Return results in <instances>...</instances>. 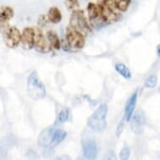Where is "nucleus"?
<instances>
[{
    "instance_id": "nucleus-2",
    "label": "nucleus",
    "mask_w": 160,
    "mask_h": 160,
    "mask_svg": "<svg viewBox=\"0 0 160 160\" xmlns=\"http://www.w3.org/2000/svg\"><path fill=\"white\" fill-rule=\"evenodd\" d=\"M108 108L106 104H102L87 119V125L94 131L102 132L107 127V116Z\"/></svg>"
},
{
    "instance_id": "nucleus-6",
    "label": "nucleus",
    "mask_w": 160,
    "mask_h": 160,
    "mask_svg": "<svg viewBox=\"0 0 160 160\" xmlns=\"http://www.w3.org/2000/svg\"><path fill=\"white\" fill-rule=\"evenodd\" d=\"M3 41L10 49L18 47L21 42V32L17 27H8L3 33Z\"/></svg>"
},
{
    "instance_id": "nucleus-18",
    "label": "nucleus",
    "mask_w": 160,
    "mask_h": 160,
    "mask_svg": "<svg viewBox=\"0 0 160 160\" xmlns=\"http://www.w3.org/2000/svg\"><path fill=\"white\" fill-rule=\"evenodd\" d=\"M65 5L70 11H75L80 8L79 0H65Z\"/></svg>"
},
{
    "instance_id": "nucleus-7",
    "label": "nucleus",
    "mask_w": 160,
    "mask_h": 160,
    "mask_svg": "<svg viewBox=\"0 0 160 160\" xmlns=\"http://www.w3.org/2000/svg\"><path fill=\"white\" fill-rule=\"evenodd\" d=\"M82 147L83 154L88 159H94L98 153V147L94 139L87 137H83L82 139Z\"/></svg>"
},
{
    "instance_id": "nucleus-3",
    "label": "nucleus",
    "mask_w": 160,
    "mask_h": 160,
    "mask_svg": "<svg viewBox=\"0 0 160 160\" xmlns=\"http://www.w3.org/2000/svg\"><path fill=\"white\" fill-rule=\"evenodd\" d=\"M27 91L29 97L34 100L42 99L46 95L45 86L39 79L36 71H32L28 77Z\"/></svg>"
},
{
    "instance_id": "nucleus-9",
    "label": "nucleus",
    "mask_w": 160,
    "mask_h": 160,
    "mask_svg": "<svg viewBox=\"0 0 160 160\" xmlns=\"http://www.w3.org/2000/svg\"><path fill=\"white\" fill-rule=\"evenodd\" d=\"M130 122H131L132 131L137 135L142 134L144 130L145 124H146L144 114L141 111H138L132 115Z\"/></svg>"
},
{
    "instance_id": "nucleus-25",
    "label": "nucleus",
    "mask_w": 160,
    "mask_h": 160,
    "mask_svg": "<svg viewBox=\"0 0 160 160\" xmlns=\"http://www.w3.org/2000/svg\"><path fill=\"white\" fill-rule=\"evenodd\" d=\"M159 92H160V88H159Z\"/></svg>"
},
{
    "instance_id": "nucleus-1",
    "label": "nucleus",
    "mask_w": 160,
    "mask_h": 160,
    "mask_svg": "<svg viewBox=\"0 0 160 160\" xmlns=\"http://www.w3.org/2000/svg\"><path fill=\"white\" fill-rule=\"evenodd\" d=\"M66 136V132L62 129L49 128L40 132L38 138V142L42 147L53 148L60 144L61 142H63Z\"/></svg>"
},
{
    "instance_id": "nucleus-21",
    "label": "nucleus",
    "mask_w": 160,
    "mask_h": 160,
    "mask_svg": "<svg viewBox=\"0 0 160 160\" xmlns=\"http://www.w3.org/2000/svg\"><path fill=\"white\" fill-rule=\"evenodd\" d=\"M47 21H49L47 18V16L42 15L40 16L39 18V24L40 26H45V24H47Z\"/></svg>"
},
{
    "instance_id": "nucleus-4",
    "label": "nucleus",
    "mask_w": 160,
    "mask_h": 160,
    "mask_svg": "<svg viewBox=\"0 0 160 160\" xmlns=\"http://www.w3.org/2000/svg\"><path fill=\"white\" fill-rule=\"evenodd\" d=\"M70 26L83 34H88L92 32V25L89 20L87 19L84 12L80 8L72 11L70 19Z\"/></svg>"
},
{
    "instance_id": "nucleus-22",
    "label": "nucleus",
    "mask_w": 160,
    "mask_h": 160,
    "mask_svg": "<svg viewBox=\"0 0 160 160\" xmlns=\"http://www.w3.org/2000/svg\"><path fill=\"white\" fill-rule=\"evenodd\" d=\"M123 120H122L120 122V123L118 124V129H117V136L119 137L121 135L122 132V129H123Z\"/></svg>"
},
{
    "instance_id": "nucleus-8",
    "label": "nucleus",
    "mask_w": 160,
    "mask_h": 160,
    "mask_svg": "<svg viewBox=\"0 0 160 160\" xmlns=\"http://www.w3.org/2000/svg\"><path fill=\"white\" fill-rule=\"evenodd\" d=\"M98 5L101 11V17L107 24L119 21L122 18L121 13L116 11L117 9H113L106 4H98Z\"/></svg>"
},
{
    "instance_id": "nucleus-23",
    "label": "nucleus",
    "mask_w": 160,
    "mask_h": 160,
    "mask_svg": "<svg viewBox=\"0 0 160 160\" xmlns=\"http://www.w3.org/2000/svg\"><path fill=\"white\" fill-rule=\"evenodd\" d=\"M97 1H98V3H97L98 4H105L108 0H97Z\"/></svg>"
},
{
    "instance_id": "nucleus-20",
    "label": "nucleus",
    "mask_w": 160,
    "mask_h": 160,
    "mask_svg": "<svg viewBox=\"0 0 160 160\" xmlns=\"http://www.w3.org/2000/svg\"><path fill=\"white\" fill-rule=\"evenodd\" d=\"M69 115H70L69 110H67V109L61 110L60 113H59V115H58V121L60 122L61 123L66 122L69 119Z\"/></svg>"
},
{
    "instance_id": "nucleus-14",
    "label": "nucleus",
    "mask_w": 160,
    "mask_h": 160,
    "mask_svg": "<svg viewBox=\"0 0 160 160\" xmlns=\"http://www.w3.org/2000/svg\"><path fill=\"white\" fill-rule=\"evenodd\" d=\"M46 16H47L49 22L52 23V24H59L62 19V13L57 7L50 8Z\"/></svg>"
},
{
    "instance_id": "nucleus-16",
    "label": "nucleus",
    "mask_w": 160,
    "mask_h": 160,
    "mask_svg": "<svg viewBox=\"0 0 160 160\" xmlns=\"http://www.w3.org/2000/svg\"><path fill=\"white\" fill-rule=\"evenodd\" d=\"M116 71H118L119 75H121L123 78L125 79H130L132 77V73L129 68L123 63H120L118 62L115 65Z\"/></svg>"
},
{
    "instance_id": "nucleus-11",
    "label": "nucleus",
    "mask_w": 160,
    "mask_h": 160,
    "mask_svg": "<svg viewBox=\"0 0 160 160\" xmlns=\"http://www.w3.org/2000/svg\"><path fill=\"white\" fill-rule=\"evenodd\" d=\"M35 29L31 27H27L21 33V44L25 50H31L34 46Z\"/></svg>"
},
{
    "instance_id": "nucleus-5",
    "label": "nucleus",
    "mask_w": 160,
    "mask_h": 160,
    "mask_svg": "<svg viewBox=\"0 0 160 160\" xmlns=\"http://www.w3.org/2000/svg\"><path fill=\"white\" fill-rule=\"evenodd\" d=\"M66 39L69 47L73 50H81L86 44L84 34L71 26L66 28Z\"/></svg>"
},
{
    "instance_id": "nucleus-24",
    "label": "nucleus",
    "mask_w": 160,
    "mask_h": 160,
    "mask_svg": "<svg viewBox=\"0 0 160 160\" xmlns=\"http://www.w3.org/2000/svg\"><path fill=\"white\" fill-rule=\"evenodd\" d=\"M157 55L160 58V45H158V47H157Z\"/></svg>"
},
{
    "instance_id": "nucleus-19",
    "label": "nucleus",
    "mask_w": 160,
    "mask_h": 160,
    "mask_svg": "<svg viewBox=\"0 0 160 160\" xmlns=\"http://www.w3.org/2000/svg\"><path fill=\"white\" fill-rule=\"evenodd\" d=\"M130 153H131V150H130V148L128 146L125 145L122 150L120 151V153H119V158L122 160H127L129 158V156H130Z\"/></svg>"
},
{
    "instance_id": "nucleus-12",
    "label": "nucleus",
    "mask_w": 160,
    "mask_h": 160,
    "mask_svg": "<svg viewBox=\"0 0 160 160\" xmlns=\"http://www.w3.org/2000/svg\"><path fill=\"white\" fill-rule=\"evenodd\" d=\"M14 15V11L9 6H4L0 9V32L4 33L8 28V21Z\"/></svg>"
},
{
    "instance_id": "nucleus-13",
    "label": "nucleus",
    "mask_w": 160,
    "mask_h": 160,
    "mask_svg": "<svg viewBox=\"0 0 160 160\" xmlns=\"http://www.w3.org/2000/svg\"><path fill=\"white\" fill-rule=\"evenodd\" d=\"M137 100H138V90L133 92V94L129 97L125 107V118L127 122H130L132 117L133 115L134 109L136 108Z\"/></svg>"
},
{
    "instance_id": "nucleus-15",
    "label": "nucleus",
    "mask_w": 160,
    "mask_h": 160,
    "mask_svg": "<svg viewBox=\"0 0 160 160\" xmlns=\"http://www.w3.org/2000/svg\"><path fill=\"white\" fill-rule=\"evenodd\" d=\"M46 38L48 39V42L50 44L51 49L54 50H60L61 48V41L57 34L55 32L50 30L47 32L46 34Z\"/></svg>"
},
{
    "instance_id": "nucleus-17",
    "label": "nucleus",
    "mask_w": 160,
    "mask_h": 160,
    "mask_svg": "<svg viewBox=\"0 0 160 160\" xmlns=\"http://www.w3.org/2000/svg\"><path fill=\"white\" fill-rule=\"evenodd\" d=\"M158 77L156 75H151L144 82V87L147 88H154L157 86Z\"/></svg>"
},
{
    "instance_id": "nucleus-10",
    "label": "nucleus",
    "mask_w": 160,
    "mask_h": 160,
    "mask_svg": "<svg viewBox=\"0 0 160 160\" xmlns=\"http://www.w3.org/2000/svg\"><path fill=\"white\" fill-rule=\"evenodd\" d=\"M34 48L37 51L40 53L50 52V44L48 42V39L43 32L39 29H35V39H34Z\"/></svg>"
}]
</instances>
